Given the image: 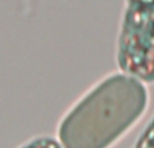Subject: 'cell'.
I'll return each mask as SVG.
<instances>
[{"mask_svg":"<svg viewBox=\"0 0 154 148\" xmlns=\"http://www.w3.org/2000/svg\"><path fill=\"white\" fill-rule=\"evenodd\" d=\"M133 148H154V116L138 136Z\"/></svg>","mask_w":154,"mask_h":148,"instance_id":"3957f363","label":"cell"},{"mask_svg":"<svg viewBox=\"0 0 154 148\" xmlns=\"http://www.w3.org/2000/svg\"><path fill=\"white\" fill-rule=\"evenodd\" d=\"M19 148H64L57 138L53 136H38L31 140L26 141Z\"/></svg>","mask_w":154,"mask_h":148,"instance_id":"277c9868","label":"cell"},{"mask_svg":"<svg viewBox=\"0 0 154 148\" xmlns=\"http://www.w3.org/2000/svg\"><path fill=\"white\" fill-rule=\"evenodd\" d=\"M127 4H138V5H152L154 7V0H126Z\"/></svg>","mask_w":154,"mask_h":148,"instance_id":"5b68a950","label":"cell"},{"mask_svg":"<svg viewBox=\"0 0 154 148\" xmlns=\"http://www.w3.org/2000/svg\"><path fill=\"white\" fill-rule=\"evenodd\" d=\"M119 70L154 84V7L126 4L116 39Z\"/></svg>","mask_w":154,"mask_h":148,"instance_id":"7a4b0ae2","label":"cell"},{"mask_svg":"<svg viewBox=\"0 0 154 148\" xmlns=\"http://www.w3.org/2000/svg\"><path fill=\"white\" fill-rule=\"evenodd\" d=\"M149 106L145 82L118 72L85 92L62 116L57 140L64 148H111Z\"/></svg>","mask_w":154,"mask_h":148,"instance_id":"6da1fadb","label":"cell"}]
</instances>
